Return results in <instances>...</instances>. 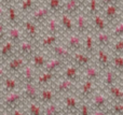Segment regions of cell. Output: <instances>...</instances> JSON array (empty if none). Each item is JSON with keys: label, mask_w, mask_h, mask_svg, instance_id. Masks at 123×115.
Returning <instances> with one entry per match:
<instances>
[{"label": "cell", "mask_w": 123, "mask_h": 115, "mask_svg": "<svg viewBox=\"0 0 123 115\" xmlns=\"http://www.w3.org/2000/svg\"><path fill=\"white\" fill-rule=\"evenodd\" d=\"M22 100H23V95L19 92H11L8 93L6 95V97L3 98V101H2V105H3V109L6 110V111H11L14 108L19 107V104L22 103Z\"/></svg>", "instance_id": "6da1fadb"}, {"label": "cell", "mask_w": 123, "mask_h": 115, "mask_svg": "<svg viewBox=\"0 0 123 115\" xmlns=\"http://www.w3.org/2000/svg\"><path fill=\"white\" fill-rule=\"evenodd\" d=\"M119 11L120 8L118 5L117 2H113V3L107 4L104 6V15H105V21L108 22H113L117 19L118 15H119Z\"/></svg>", "instance_id": "7a4b0ae2"}, {"label": "cell", "mask_w": 123, "mask_h": 115, "mask_svg": "<svg viewBox=\"0 0 123 115\" xmlns=\"http://www.w3.org/2000/svg\"><path fill=\"white\" fill-rule=\"evenodd\" d=\"M52 52L57 58L62 60H68L71 58L72 53L67 46H64L62 44H54L52 46Z\"/></svg>", "instance_id": "3957f363"}, {"label": "cell", "mask_w": 123, "mask_h": 115, "mask_svg": "<svg viewBox=\"0 0 123 115\" xmlns=\"http://www.w3.org/2000/svg\"><path fill=\"white\" fill-rule=\"evenodd\" d=\"M26 65L25 57L23 56H17L14 57L9 61L8 64V71L11 73H17L19 71H22V69L24 68V66Z\"/></svg>", "instance_id": "277c9868"}, {"label": "cell", "mask_w": 123, "mask_h": 115, "mask_svg": "<svg viewBox=\"0 0 123 115\" xmlns=\"http://www.w3.org/2000/svg\"><path fill=\"white\" fill-rule=\"evenodd\" d=\"M23 96L29 101H37L39 99V94L34 83H24Z\"/></svg>", "instance_id": "5b68a950"}, {"label": "cell", "mask_w": 123, "mask_h": 115, "mask_svg": "<svg viewBox=\"0 0 123 115\" xmlns=\"http://www.w3.org/2000/svg\"><path fill=\"white\" fill-rule=\"evenodd\" d=\"M82 39L79 34H70L67 39V47L71 52H79L82 49Z\"/></svg>", "instance_id": "8992f818"}, {"label": "cell", "mask_w": 123, "mask_h": 115, "mask_svg": "<svg viewBox=\"0 0 123 115\" xmlns=\"http://www.w3.org/2000/svg\"><path fill=\"white\" fill-rule=\"evenodd\" d=\"M14 47H15V44L13 42H11L10 40L6 41L2 44L1 49H0V58L3 60L11 58L13 56V53H14Z\"/></svg>", "instance_id": "52a82bcc"}, {"label": "cell", "mask_w": 123, "mask_h": 115, "mask_svg": "<svg viewBox=\"0 0 123 115\" xmlns=\"http://www.w3.org/2000/svg\"><path fill=\"white\" fill-rule=\"evenodd\" d=\"M71 57H72V59H74V61L77 64V66L82 67V68L87 67L92 61L91 57H90L87 54L80 53V52H74V54H72Z\"/></svg>", "instance_id": "ba28073f"}, {"label": "cell", "mask_w": 123, "mask_h": 115, "mask_svg": "<svg viewBox=\"0 0 123 115\" xmlns=\"http://www.w3.org/2000/svg\"><path fill=\"white\" fill-rule=\"evenodd\" d=\"M34 51H35V47H34V43L31 41L22 40L18 43V52L23 57L34 55Z\"/></svg>", "instance_id": "9c48e42d"}, {"label": "cell", "mask_w": 123, "mask_h": 115, "mask_svg": "<svg viewBox=\"0 0 123 115\" xmlns=\"http://www.w3.org/2000/svg\"><path fill=\"white\" fill-rule=\"evenodd\" d=\"M24 30L27 37L31 41H36L38 38V28H37L36 23L32 21H26L24 23Z\"/></svg>", "instance_id": "30bf717a"}, {"label": "cell", "mask_w": 123, "mask_h": 115, "mask_svg": "<svg viewBox=\"0 0 123 115\" xmlns=\"http://www.w3.org/2000/svg\"><path fill=\"white\" fill-rule=\"evenodd\" d=\"M64 108L68 113H78V101L74 96H66L64 98Z\"/></svg>", "instance_id": "8fae6325"}, {"label": "cell", "mask_w": 123, "mask_h": 115, "mask_svg": "<svg viewBox=\"0 0 123 115\" xmlns=\"http://www.w3.org/2000/svg\"><path fill=\"white\" fill-rule=\"evenodd\" d=\"M50 10L47 8V6H40L37 10H35L32 12L31 15V21L34 23H39V22H43L48 18L49 16Z\"/></svg>", "instance_id": "7c38bea8"}, {"label": "cell", "mask_w": 123, "mask_h": 115, "mask_svg": "<svg viewBox=\"0 0 123 115\" xmlns=\"http://www.w3.org/2000/svg\"><path fill=\"white\" fill-rule=\"evenodd\" d=\"M74 81H70V80H63L60 83L56 85V89L55 93L57 94H69L74 90Z\"/></svg>", "instance_id": "4fadbf2b"}, {"label": "cell", "mask_w": 123, "mask_h": 115, "mask_svg": "<svg viewBox=\"0 0 123 115\" xmlns=\"http://www.w3.org/2000/svg\"><path fill=\"white\" fill-rule=\"evenodd\" d=\"M97 65L102 69H107L110 65V59H109V55L106 52V49H104V47H100L97 51Z\"/></svg>", "instance_id": "5bb4252c"}, {"label": "cell", "mask_w": 123, "mask_h": 115, "mask_svg": "<svg viewBox=\"0 0 123 115\" xmlns=\"http://www.w3.org/2000/svg\"><path fill=\"white\" fill-rule=\"evenodd\" d=\"M80 5L81 3L78 0H67L66 3L64 4V13L70 15H76L78 13V11L80 10Z\"/></svg>", "instance_id": "9a60e30c"}, {"label": "cell", "mask_w": 123, "mask_h": 115, "mask_svg": "<svg viewBox=\"0 0 123 115\" xmlns=\"http://www.w3.org/2000/svg\"><path fill=\"white\" fill-rule=\"evenodd\" d=\"M8 37H9V40H10L11 42H13L14 44H18V43L23 40V32H22V30L15 25V26H12V27L9 29Z\"/></svg>", "instance_id": "2e32d148"}, {"label": "cell", "mask_w": 123, "mask_h": 115, "mask_svg": "<svg viewBox=\"0 0 123 115\" xmlns=\"http://www.w3.org/2000/svg\"><path fill=\"white\" fill-rule=\"evenodd\" d=\"M94 81L86 80L80 87V97L83 99H87L94 93Z\"/></svg>", "instance_id": "e0dca14e"}, {"label": "cell", "mask_w": 123, "mask_h": 115, "mask_svg": "<svg viewBox=\"0 0 123 115\" xmlns=\"http://www.w3.org/2000/svg\"><path fill=\"white\" fill-rule=\"evenodd\" d=\"M76 29L78 30L79 33H85L89 29V23L87 18L84 14H78L76 16Z\"/></svg>", "instance_id": "ac0fdd59"}, {"label": "cell", "mask_w": 123, "mask_h": 115, "mask_svg": "<svg viewBox=\"0 0 123 115\" xmlns=\"http://www.w3.org/2000/svg\"><path fill=\"white\" fill-rule=\"evenodd\" d=\"M3 92L6 94L14 92L17 88V80L14 77H3Z\"/></svg>", "instance_id": "d6986e66"}, {"label": "cell", "mask_w": 123, "mask_h": 115, "mask_svg": "<svg viewBox=\"0 0 123 115\" xmlns=\"http://www.w3.org/2000/svg\"><path fill=\"white\" fill-rule=\"evenodd\" d=\"M22 77H23L24 83H34L35 81V73L34 69L29 65H25L24 68L22 69Z\"/></svg>", "instance_id": "ffe728a7"}, {"label": "cell", "mask_w": 123, "mask_h": 115, "mask_svg": "<svg viewBox=\"0 0 123 115\" xmlns=\"http://www.w3.org/2000/svg\"><path fill=\"white\" fill-rule=\"evenodd\" d=\"M47 31L52 34H58L61 31V25L58 24L57 19L55 17H50L47 21Z\"/></svg>", "instance_id": "44dd1931"}, {"label": "cell", "mask_w": 123, "mask_h": 115, "mask_svg": "<svg viewBox=\"0 0 123 115\" xmlns=\"http://www.w3.org/2000/svg\"><path fill=\"white\" fill-rule=\"evenodd\" d=\"M61 23H62V27L64 28V30L69 33L74 32V24L71 19V16L66 13H64L61 17Z\"/></svg>", "instance_id": "7402d4cb"}, {"label": "cell", "mask_w": 123, "mask_h": 115, "mask_svg": "<svg viewBox=\"0 0 123 115\" xmlns=\"http://www.w3.org/2000/svg\"><path fill=\"white\" fill-rule=\"evenodd\" d=\"M63 61L64 60H62L57 57L52 58V59H50L47 61V64H45V66H44V70L49 71V72H55L56 70L60 69V67L62 66Z\"/></svg>", "instance_id": "603a6c76"}, {"label": "cell", "mask_w": 123, "mask_h": 115, "mask_svg": "<svg viewBox=\"0 0 123 115\" xmlns=\"http://www.w3.org/2000/svg\"><path fill=\"white\" fill-rule=\"evenodd\" d=\"M47 61H48V59H47V57H45L43 54H39L38 53V54H34V55H32L31 62H32V66H34L36 69L44 68Z\"/></svg>", "instance_id": "cb8c5ba5"}, {"label": "cell", "mask_w": 123, "mask_h": 115, "mask_svg": "<svg viewBox=\"0 0 123 115\" xmlns=\"http://www.w3.org/2000/svg\"><path fill=\"white\" fill-rule=\"evenodd\" d=\"M107 98L103 94H96L93 97V108L96 110H102L106 107Z\"/></svg>", "instance_id": "d4e9b609"}, {"label": "cell", "mask_w": 123, "mask_h": 115, "mask_svg": "<svg viewBox=\"0 0 123 115\" xmlns=\"http://www.w3.org/2000/svg\"><path fill=\"white\" fill-rule=\"evenodd\" d=\"M96 41H97V43L102 47H105L110 44L111 39H110V36L107 32H105L104 30V31H98L96 33Z\"/></svg>", "instance_id": "484cf974"}, {"label": "cell", "mask_w": 123, "mask_h": 115, "mask_svg": "<svg viewBox=\"0 0 123 115\" xmlns=\"http://www.w3.org/2000/svg\"><path fill=\"white\" fill-rule=\"evenodd\" d=\"M57 40H58V34L48 33L42 38L41 45H42V47H52L54 44H56Z\"/></svg>", "instance_id": "4316f807"}, {"label": "cell", "mask_w": 123, "mask_h": 115, "mask_svg": "<svg viewBox=\"0 0 123 115\" xmlns=\"http://www.w3.org/2000/svg\"><path fill=\"white\" fill-rule=\"evenodd\" d=\"M84 75H85V77H86V80L95 81V80H97L98 77H99V72H98V70L95 68V67L89 65L87 67H85Z\"/></svg>", "instance_id": "83f0119b"}, {"label": "cell", "mask_w": 123, "mask_h": 115, "mask_svg": "<svg viewBox=\"0 0 123 115\" xmlns=\"http://www.w3.org/2000/svg\"><path fill=\"white\" fill-rule=\"evenodd\" d=\"M54 96H55V94H54L53 90L45 88V89L41 90L40 100L42 101L43 103H52L54 100Z\"/></svg>", "instance_id": "f1b7e54d"}, {"label": "cell", "mask_w": 123, "mask_h": 115, "mask_svg": "<svg viewBox=\"0 0 123 115\" xmlns=\"http://www.w3.org/2000/svg\"><path fill=\"white\" fill-rule=\"evenodd\" d=\"M117 80V74H116L115 70H107V72L105 73L104 80H103V83L105 86L109 87V86H112L113 83Z\"/></svg>", "instance_id": "f546056e"}, {"label": "cell", "mask_w": 123, "mask_h": 115, "mask_svg": "<svg viewBox=\"0 0 123 115\" xmlns=\"http://www.w3.org/2000/svg\"><path fill=\"white\" fill-rule=\"evenodd\" d=\"M93 22H94V26L98 31H104L106 29V21L104 17H102L99 14H94L93 15Z\"/></svg>", "instance_id": "4dcf8cb0"}, {"label": "cell", "mask_w": 123, "mask_h": 115, "mask_svg": "<svg viewBox=\"0 0 123 115\" xmlns=\"http://www.w3.org/2000/svg\"><path fill=\"white\" fill-rule=\"evenodd\" d=\"M55 77L54 72H49V71H44L43 73H41L38 77V84L39 85H45V84L50 83Z\"/></svg>", "instance_id": "1f68e13d"}, {"label": "cell", "mask_w": 123, "mask_h": 115, "mask_svg": "<svg viewBox=\"0 0 123 115\" xmlns=\"http://www.w3.org/2000/svg\"><path fill=\"white\" fill-rule=\"evenodd\" d=\"M109 93L115 100L118 102H123V90L117 86H109Z\"/></svg>", "instance_id": "d6a6232c"}, {"label": "cell", "mask_w": 123, "mask_h": 115, "mask_svg": "<svg viewBox=\"0 0 123 115\" xmlns=\"http://www.w3.org/2000/svg\"><path fill=\"white\" fill-rule=\"evenodd\" d=\"M64 75L66 77L67 80H70V81L74 82L77 79H78V70H77V68L74 66H68L67 68L65 69Z\"/></svg>", "instance_id": "836d02e7"}, {"label": "cell", "mask_w": 123, "mask_h": 115, "mask_svg": "<svg viewBox=\"0 0 123 115\" xmlns=\"http://www.w3.org/2000/svg\"><path fill=\"white\" fill-rule=\"evenodd\" d=\"M113 69L120 72H123V56L122 54H115L112 58Z\"/></svg>", "instance_id": "e575fe53"}, {"label": "cell", "mask_w": 123, "mask_h": 115, "mask_svg": "<svg viewBox=\"0 0 123 115\" xmlns=\"http://www.w3.org/2000/svg\"><path fill=\"white\" fill-rule=\"evenodd\" d=\"M84 49L86 51V54H93L94 52V38L92 34H87L84 41Z\"/></svg>", "instance_id": "d590c367"}, {"label": "cell", "mask_w": 123, "mask_h": 115, "mask_svg": "<svg viewBox=\"0 0 123 115\" xmlns=\"http://www.w3.org/2000/svg\"><path fill=\"white\" fill-rule=\"evenodd\" d=\"M28 114L29 115H42L41 108L36 103V101H29L28 103Z\"/></svg>", "instance_id": "8d00e7d4"}, {"label": "cell", "mask_w": 123, "mask_h": 115, "mask_svg": "<svg viewBox=\"0 0 123 115\" xmlns=\"http://www.w3.org/2000/svg\"><path fill=\"white\" fill-rule=\"evenodd\" d=\"M8 21L13 26H15L17 24V12L14 6L12 5H10L8 9Z\"/></svg>", "instance_id": "74e56055"}, {"label": "cell", "mask_w": 123, "mask_h": 115, "mask_svg": "<svg viewBox=\"0 0 123 115\" xmlns=\"http://www.w3.org/2000/svg\"><path fill=\"white\" fill-rule=\"evenodd\" d=\"M98 9H99L98 0H87V12H89V14H97Z\"/></svg>", "instance_id": "f35d334b"}, {"label": "cell", "mask_w": 123, "mask_h": 115, "mask_svg": "<svg viewBox=\"0 0 123 115\" xmlns=\"http://www.w3.org/2000/svg\"><path fill=\"white\" fill-rule=\"evenodd\" d=\"M60 114H61L60 107L56 104H53V103H49V105L44 109V113H43V115H60Z\"/></svg>", "instance_id": "ab89813d"}, {"label": "cell", "mask_w": 123, "mask_h": 115, "mask_svg": "<svg viewBox=\"0 0 123 115\" xmlns=\"http://www.w3.org/2000/svg\"><path fill=\"white\" fill-rule=\"evenodd\" d=\"M34 4H35L34 0H23L21 4V11L24 13L28 12V11H30L34 8Z\"/></svg>", "instance_id": "60d3db41"}, {"label": "cell", "mask_w": 123, "mask_h": 115, "mask_svg": "<svg viewBox=\"0 0 123 115\" xmlns=\"http://www.w3.org/2000/svg\"><path fill=\"white\" fill-rule=\"evenodd\" d=\"M62 8L61 0H49V10L53 12H57Z\"/></svg>", "instance_id": "b9f144b4"}, {"label": "cell", "mask_w": 123, "mask_h": 115, "mask_svg": "<svg viewBox=\"0 0 123 115\" xmlns=\"http://www.w3.org/2000/svg\"><path fill=\"white\" fill-rule=\"evenodd\" d=\"M112 51L115 54H123V38L118 40L117 42L113 44Z\"/></svg>", "instance_id": "7bdbcfd3"}, {"label": "cell", "mask_w": 123, "mask_h": 115, "mask_svg": "<svg viewBox=\"0 0 123 115\" xmlns=\"http://www.w3.org/2000/svg\"><path fill=\"white\" fill-rule=\"evenodd\" d=\"M111 111L115 115H123V102H117L112 105Z\"/></svg>", "instance_id": "ee69618b"}, {"label": "cell", "mask_w": 123, "mask_h": 115, "mask_svg": "<svg viewBox=\"0 0 123 115\" xmlns=\"http://www.w3.org/2000/svg\"><path fill=\"white\" fill-rule=\"evenodd\" d=\"M112 36L117 37V38H123V22L119 23L112 30Z\"/></svg>", "instance_id": "f6af8a7d"}, {"label": "cell", "mask_w": 123, "mask_h": 115, "mask_svg": "<svg viewBox=\"0 0 123 115\" xmlns=\"http://www.w3.org/2000/svg\"><path fill=\"white\" fill-rule=\"evenodd\" d=\"M78 113H79V115H91V113H90V108H89V105L82 104L80 108H79Z\"/></svg>", "instance_id": "bcb514c9"}, {"label": "cell", "mask_w": 123, "mask_h": 115, "mask_svg": "<svg viewBox=\"0 0 123 115\" xmlns=\"http://www.w3.org/2000/svg\"><path fill=\"white\" fill-rule=\"evenodd\" d=\"M6 26H4L2 23H0V42H1V41L4 39V37H6Z\"/></svg>", "instance_id": "7dc6e473"}, {"label": "cell", "mask_w": 123, "mask_h": 115, "mask_svg": "<svg viewBox=\"0 0 123 115\" xmlns=\"http://www.w3.org/2000/svg\"><path fill=\"white\" fill-rule=\"evenodd\" d=\"M113 2H117V0H99L98 3L102 4V6H105V5H107V4L113 3Z\"/></svg>", "instance_id": "c3c4849f"}, {"label": "cell", "mask_w": 123, "mask_h": 115, "mask_svg": "<svg viewBox=\"0 0 123 115\" xmlns=\"http://www.w3.org/2000/svg\"><path fill=\"white\" fill-rule=\"evenodd\" d=\"M12 111V115H24V113L21 111V110L18 109V107L17 108H14V109L11 110Z\"/></svg>", "instance_id": "681fc988"}, {"label": "cell", "mask_w": 123, "mask_h": 115, "mask_svg": "<svg viewBox=\"0 0 123 115\" xmlns=\"http://www.w3.org/2000/svg\"><path fill=\"white\" fill-rule=\"evenodd\" d=\"M4 77H6V69L3 67H0V80H3Z\"/></svg>", "instance_id": "f907efd6"}, {"label": "cell", "mask_w": 123, "mask_h": 115, "mask_svg": "<svg viewBox=\"0 0 123 115\" xmlns=\"http://www.w3.org/2000/svg\"><path fill=\"white\" fill-rule=\"evenodd\" d=\"M91 115H106V111H103V110H96L94 113H92Z\"/></svg>", "instance_id": "816d5d0a"}, {"label": "cell", "mask_w": 123, "mask_h": 115, "mask_svg": "<svg viewBox=\"0 0 123 115\" xmlns=\"http://www.w3.org/2000/svg\"><path fill=\"white\" fill-rule=\"evenodd\" d=\"M4 13H6V11H4L3 6H1V5H0V19H1V18H2V17H3Z\"/></svg>", "instance_id": "f5cc1de1"}, {"label": "cell", "mask_w": 123, "mask_h": 115, "mask_svg": "<svg viewBox=\"0 0 123 115\" xmlns=\"http://www.w3.org/2000/svg\"><path fill=\"white\" fill-rule=\"evenodd\" d=\"M0 1H1L2 3H4V4H10V3H12L13 0H0Z\"/></svg>", "instance_id": "db71d44e"}, {"label": "cell", "mask_w": 123, "mask_h": 115, "mask_svg": "<svg viewBox=\"0 0 123 115\" xmlns=\"http://www.w3.org/2000/svg\"><path fill=\"white\" fill-rule=\"evenodd\" d=\"M0 115H9L8 114V111H6V110H3V111L0 113Z\"/></svg>", "instance_id": "11a10c76"}, {"label": "cell", "mask_w": 123, "mask_h": 115, "mask_svg": "<svg viewBox=\"0 0 123 115\" xmlns=\"http://www.w3.org/2000/svg\"><path fill=\"white\" fill-rule=\"evenodd\" d=\"M80 3H84V2H87V0H78Z\"/></svg>", "instance_id": "9f6ffc18"}, {"label": "cell", "mask_w": 123, "mask_h": 115, "mask_svg": "<svg viewBox=\"0 0 123 115\" xmlns=\"http://www.w3.org/2000/svg\"><path fill=\"white\" fill-rule=\"evenodd\" d=\"M66 115H74V114H72V113H67Z\"/></svg>", "instance_id": "6f0895ef"}]
</instances>
